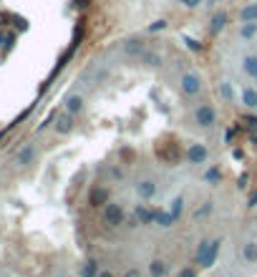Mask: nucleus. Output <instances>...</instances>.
<instances>
[{
	"instance_id": "nucleus-1",
	"label": "nucleus",
	"mask_w": 257,
	"mask_h": 277,
	"mask_svg": "<svg viewBox=\"0 0 257 277\" xmlns=\"http://www.w3.org/2000/svg\"><path fill=\"white\" fill-rule=\"evenodd\" d=\"M194 121H197L202 129H212V126L217 124V111H214V106L199 103L197 111H194Z\"/></svg>"
},
{
	"instance_id": "nucleus-2",
	"label": "nucleus",
	"mask_w": 257,
	"mask_h": 277,
	"mask_svg": "<svg viewBox=\"0 0 257 277\" xmlns=\"http://www.w3.org/2000/svg\"><path fill=\"white\" fill-rule=\"evenodd\" d=\"M103 222H106L108 227H119V224H124V207L116 204V202H108V204L103 207Z\"/></svg>"
},
{
	"instance_id": "nucleus-3",
	"label": "nucleus",
	"mask_w": 257,
	"mask_h": 277,
	"mask_svg": "<svg viewBox=\"0 0 257 277\" xmlns=\"http://www.w3.org/2000/svg\"><path fill=\"white\" fill-rule=\"evenodd\" d=\"M179 89L184 91L187 96H199V91H202V78L197 73H184V76H181V81H179Z\"/></svg>"
},
{
	"instance_id": "nucleus-4",
	"label": "nucleus",
	"mask_w": 257,
	"mask_h": 277,
	"mask_svg": "<svg viewBox=\"0 0 257 277\" xmlns=\"http://www.w3.org/2000/svg\"><path fill=\"white\" fill-rule=\"evenodd\" d=\"M207 159H209V149L204 144H192L187 149V162L189 164H204Z\"/></svg>"
},
{
	"instance_id": "nucleus-5",
	"label": "nucleus",
	"mask_w": 257,
	"mask_h": 277,
	"mask_svg": "<svg viewBox=\"0 0 257 277\" xmlns=\"http://www.w3.org/2000/svg\"><path fill=\"white\" fill-rule=\"evenodd\" d=\"M134 189H136V196L139 199H152V196L157 194V182L154 179H139L136 184H134Z\"/></svg>"
},
{
	"instance_id": "nucleus-6",
	"label": "nucleus",
	"mask_w": 257,
	"mask_h": 277,
	"mask_svg": "<svg viewBox=\"0 0 257 277\" xmlns=\"http://www.w3.org/2000/svg\"><path fill=\"white\" fill-rule=\"evenodd\" d=\"M219 250H222V240H212V242H209V250H207V255H204V260L199 262V267H204V270L214 267V262H217V255H219Z\"/></svg>"
},
{
	"instance_id": "nucleus-7",
	"label": "nucleus",
	"mask_w": 257,
	"mask_h": 277,
	"mask_svg": "<svg viewBox=\"0 0 257 277\" xmlns=\"http://www.w3.org/2000/svg\"><path fill=\"white\" fill-rule=\"evenodd\" d=\"M108 204V191L103 186H93L91 189V207H106Z\"/></svg>"
},
{
	"instance_id": "nucleus-8",
	"label": "nucleus",
	"mask_w": 257,
	"mask_h": 277,
	"mask_svg": "<svg viewBox=\"0 0 257 277\" xmlns=\"http://www.w3.org/2000/svg\"><path fill=\"white\" fill-rule=\"evenodd\" d=\"M56 131L58 134H71L73 131V113H61L58 116V121H56Z\"/></svg>"
},
{
	"instance_id": "nucleus-9",
	"label": "nucleus",
	"mask_w": 257,
	"mask_h": 277,
	"mask_svg": "<svg viewBox=\"0 0 257 277\" xmlns=\"http://www.w3.org/2000/svg\"><path fill=\"white\" fill-rule=\"evenodd\" d=\"M227 20H230V18H227V13H225V10L214 13V18H212V25H209V30H212L214 35H217V33H222V30L227 28Z\"/></svg>"
},
{
	"instance_id": "nucleus-10",
	"label": "nucleus",
	"mask_w": 257,
	"mask_h": 277,
	"mask_svg": "<svg viewBox=\"0 0 257 277\" xmlns=\"http://www.w3.org/2000/svg\"><path fill=\"white\" fill-rule=\"evenodd\" d=\"M242 260L250 262V265L257 262V242H255V240H250V242L242 245Z\"/></svg>"
},
{
	"instance_id": "nucleus-11",
	"label": "nucleus",
	"mask_w": 257,
	"mask_h": 277,
	"mask_svg": "<svg viewBox=\"0 0 257 277\" xmlns=\"http://www.w3.org/2000/svg\"><path fill=\"white\" fill-rule=\"evenodd\" d=\"M154 222H157L159 227H164V229H167V227H174V222H176V219L171 217V212H164V209H154Z\"/></svg>"
},
{
	"instance_id": "nucleus-12",
	"label": "nucleus",
	"mask_w": 257,
	"mask_h": 277,
	"mask_svg": "<svg viewBox=\"0 0 257 277\" xmlns=\"http://www.w3.org/2000/svg\"><path fill=\"white\" fill-rule=\"evenodd\" d=\"M242 71H245L250 78H257V56H255V53H250V56L242 58Z\"/></svg>"
},
{
	"instance_id": "nucleus-13",
	"label": "nucleus",
	"mask_w": 257,
	"mask_h": 277,
	"mask_svg": "<svg viewBox=\"0 0 257 277\" xmlns=\"http://www.w3.org/2000/svg\"><path fill=\"white\" fill-rule=\"evenodd\" d=\"M134 214H136L139 224H152V222H154V212H152V209H146L144 204H136Z\"/></svg>"
},
{
	"instance_id": "nucleus-14",
	"label": "nucleus",
	"mask_w": 257,
	"mask_h": 277,
	"mask_svg": "<svg viewBox=\"0 0 257 277\" xmlns=\"http://www.w3.org/2000/svg\"><path fill=\"white\" fill-rule=\"evenodd\" d=\"M98 272H101V270H98V262H96V260H86V262L81 265V270H79L81 277H98Z\"/></svg>"
},
{
	"instance_id": "nucleus-15",
	"label": "nucleus",
	"mask_w": 257,
	"mask_h": 277,
	"mask_svg": "<svg viewBox=\"0 0 257 277\" xmlns=\"http://www.w3.org/2000/svg\"><path fill=\"white\" fill-rule=\"evenodd\" d=\"M242 103H245L247 108H257V91H255L252 86H245V89H242Z\"/></svg>"
},
{
	"instance_id": "nucleus-16",
	"label": "nucleus",
	"mask_w": 257,
	"mask_h": 277,
	"mask_svg": "<svg viewBox=\"0 0 257 277\" xmlns=\"http://www.w3.org/2000/svg\"><path fill=\"white\" fill-rule=\"evenodd\" d=\"M240 20H242V23H252V20H257V3H250V5L240 8Z\"/></svg>"
},
{
	"instance_id": "nucleus-17",
	"label": "nucleus",
	"mask_w": 257,
	"mask_h": 277,
	"mask_svg": "<svg viewBox=\"0 0 257 277\" xmlns=\"http://www.w3.org/2000/svg\"><path fill=\"white\" fill-rule=\"evenodd\" d=\"M33 159H35V146H30V144H28V146H23V149L18 151V164H23V167H25V164H30Z\"/></svg>"
},
{
	"instance_id": "nucleus-18",
	"label": "nucleus",
	"mask_w": 257,
	"mask_h": 277,
	"mask_svg": "<svg viewBox=\"0 0 257 277\" xmlns=\"http://www.w3.org/2000/svg\"><path fill=\"white\" fill-rule=\"evenodd\" d=\"M81 108H84V98H81V96L73 93V96L66 98V111H68V113H79Z\"/></svg>"
},
{
	"instance_id": "nucleus-19",
	"label": "nucleus",
	"mask_w": 257,
	"mask_h": 277,
	"mask_svg": "<svg viewBox=\"0 0 257 277\" xmlns=\"http://www.w3.org/2000/svg\"><path fill=\"white\" fill-rule=\"evenodd\" d=\"M141 63H146L149 68H157V66H162V56L154 53V51H144L141 53Z\"/></svg>"
},
{
	"instance_id": "nucleus-20",
	"label": "nucleus",
	"mask_w": 257,
	"mask_h": 277,
	"mask_svg": "<svg viewBox=\"0 0 257 277\" xmlns=\"http://www.w3.org/2000/svg\"><path fill=\"white\" fill-rule=\"evenodd\" d=\"M124 51H126L129 56H141L146 48H144V41H136V38H134V41H126V43H124Z\"/></svg>"
},
{
	"instance_id": "nucleus-21",
	"label": "nucleus",
	"mask_w": 257,
	"mask_h": 277,
	"mask_svg": "<svg viewBox=\"0 0 257 277\" xmlns=\"http://www.w3.org/2000/svg\"><path fill=\"white\" fill-rule=\"evenodd\" d=\"M149 275H152V277H164V275H167V262L152 260V262H149Z\"/></svg>"
},
{
	"instance_id": "nucleus-22",
	"label": "nucleus",
	"mask_w": 257,
	"mask_h": 277,
	"mask_svg": "<svg viewBox=\"0 0 257 277\" xmlns=\"http://www.w3.org/2000/svg\"><path fill=\"white\" fill-rule=\"evenodd\" d=\"M171 217L174 219H179L181 217V212H184V196H174V199H171Z\"/></svg>"
},
{
	"instance_id": "nucleus-23",
	"label": "nucleus",
	"mask_w": 257,
	"mask_h": 277,
	"mask_svg": "<svg viewBox=\"0 0 257 277\" xmlns=\"http://www.w3.org/2000/svg\"><path fill=\"white\" fill-rule=\"evenodd\" d=\"M257 35V20H252V23H245L242 28H240V38H255Z\"/></svg>"
},
{
	"instance_id": "nucleus-24",
	"label": "nucleus",
	"mask_w": 257,
	"mask_h": 277,
	"mask_svg": "<svg viewBox=\"0 0 257 277\" xmlns=\"http://www.w3.org/2000/svg\"><path fill=\"white\" fill-rule=\"evenodd\" d=\"M209 242H212V240H202V242H199V247H197V255H194L197 265L204 260V255H207V250H209Z\"/></svg>"
},
{
	"instance_id": "nucleus-25",
	"label": "nucleus",
	"mask_w": 257,
	"mask_h": 277,
	"mask_svg": "<svg viewBox=\"0 0 257 277\" xmlns=\"http://www.w3.org/2000/svg\"><path fill=\"white\" fill-rule=\"evenodd\" d=\"M240 121H242V124H247V129H250V131H257V116L242 113V116H240Z\"/></svg>"
},
{
	"instance_id": "nucleus-26",
	"label": "nucleus",
	"mask_w": 257,
	"mask_h": 277,
	"mask_svg": "<svg viewBox=\"0 0 257 277\" xmlns=\"http://www.w3.org/2000/svg\"><path fill=\"white\" fill-rule=\"evenodd\" d=\"M219 93H222L227 101H235V91H232V86L225 81V84H219Z\"/></svg>"
},
{
	"instance_id": "nucleus-27",
	"label": "nucleus",
	"mask_w": 257,
	"mask_h": 277,
	"mask_svg": "<svg viewBox=\"0 0 257 277\" xmlns=\"http://www.w3.org/2000/svg\"><path fill=\"white\" fill-rule=\"evenodd\" d=\"M184 43H187V48H189V51H202V48H204V43H202V41H197V38H189V35L184 38Z\"/></svg>"
},
{
	"instance_id": "nucleus-28",
	"label": "nucleus",
	"mask_w": 257,
	"mask_h": 277,
	"mask_svg": "<svg viewBox=\"0 0 257 277\" xmlns=\"http://www.w3.org/2000/svg\"><path fill=\"white\" fill-rule=\"evenodd\" d=\"M204 179H207V182H219V179H222V172H219L217 167H212V169H207Z\"/></svg>"
},
{
	"instance_id": "nucleus-29",
	"label": "nucleus",
	"mask_w": 257,
	"mask_h": 277,
	"mask_svg": "<svg viewBox=\"0 0 257 277\" xmlns=\"http://www.w3.org/2000/svg\"><path fill=\"white\" fill-rule=\"evenodd\" d=\"M209 212H212V202H204V207L194 212V219H199V217H207Z\"/></svg>"
},
{
	"instance_id": "nucleus-30",
	"label": "nucleus",
	"mask_w": 257,
	"mask_h": 277,
	"mask_svg": "<svg viewBox=\"0 0 257 277\" xmlns=\"http://www.w3.org/2000/svg\"><path fill=\"white\" fill-rule=\"evenodd\" d=\"M204 3V0H181V5L184 8H189V10H194V8H199Z\"/></svg>"
},
{
	"instance_id": "nucleus-31",
	"label": "nucleus",
	"mask_w": 257,
	"mask_h": 277,
	"mask_svg": "<svg viewBox=\"0 0 257 277\" xmlns=\"http://www.w3.org/2000/svg\"><path fill=\"white\" fill-rule=\"evenodd\" d=\"M164 28H167V20H154L149 25V33H157V30H164Z\"/></svg>"
},
{
	"instance_id": "nucleus-32",
	"label": "nucleus",
	"mask_w": 257,
	"mask_h": 277,
	"mask_svg": "<svg viewBox=\"0 0 257 277\" xmlns=\"http://www.w3.org/2000/svg\"><path fill=\"white\" fill-rule=\"evenodd\" d=\"M247 182H250V174H247V172L240 174V179H237V189H247Z\"/></svg>"
},
{
	"instance_id": "nucleus-33",
	"label": "nucleus",
	"mask_w": 257,
	"mask_h": 277,
	"mask_svg": "<svg viewBox=\"0 0 257 277\" xmlns=\"http://www.w3.org/2000/svg\"><path fill=\"white\" fill-rule=\"evenodd\" d=\"M247 207H250V209H255V207H257V191H252V194H250V199H247Z\"/></svg>"
},
{
	"instance_id": "nucleus-34",
	"label": "nucleus",
	"mask_w": 257,
	"mask_h": 277,
	"mask_svg": "<svg viewBox=\"0 0 257 277\" xmlns=\"http://www.w3.org/2000/svg\"><path fill=\"white\" fill-rule=\"evenodd\" d=\"M179 277H197V275H194V270L184 267V270H179Z\"/></svg>"
},
{
	"instance_id": "nucleus-35",
	"label": "nucleus",
	"mask_w": 257,
	"mask_h": 277,
	"mask_svg": "<svg viewBox=\"0 0 257 277\" xmlns=\"http://www.w3.org/2000/svg\"><path fill=\"white\" fill-rule=\"evenodd\" d=\"M124 277H141V272H139L136 267H131V270H126V272H124Z\"/></svg>"
},
{
	"instance_id": "nucleus-36",
	"label": "nucleus",
	"mask_w": 257,
	"mask_h": 277,
	"mask_svg": "<svg viewBox=\"0 0 257 277\" xmlns=\"http://www.w3.org/2000/svg\"><path fill=\"white\" fill-rule=\"evenodd\" d=\"M76 8H79V10H84V8H88V0H76Z\"/></svg>"
},
{
	"instance_id": "nucleus-37",
	"label": "nucleus",
	"mask_w": 257,
	"mask_h": 277,
	"mask_svg": "<svg viewBox=\"0 0 257 277\" xmlns=\"http://www.w3.org/2000/svg\"><path fill=\"white\" fill-rule=\"evenodd\" d=\"M98 277H116V275H114V272H108V270H101Z\"/></svg>"
},
{
	"instance_id": "nucleus-38",
	"label": "nucleus",
	"mask_w": 257,
	"mask_h": 277,
	"mask_svg": "<svg viewBox=\"0 0 257 277\" xmlns=\"http://www.w3.org/2000/svg\"><path fill=\"white\" fill-rule=\"evenodd\" d=\"M250 144H252V146H257V136H250Z\"/></svg>"
}]
</instances>
